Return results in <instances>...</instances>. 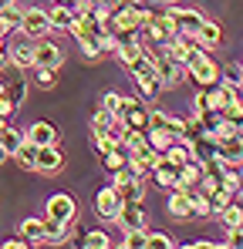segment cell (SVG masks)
Here are the masks:
<instances>
[{
  "mask_svg": "<svg viewBox=\"0 0 243 249\" xmlns=\"http://www.w3.org/2000/svg\"><path fill=\"white\" fill-rule=\"evenodd\" d=\"M122 209H125V196H122V189L115 185V182H112V185H101L98 196H95V215L105 219V222H119Z\"/></svg>",
  "mask_w": 243,
  "mask_h": 249,
  "instance_id": "6da1fadb",
  "label": "cell"
},
{
  "mask_svg": "<svg viewBox=\"0 0 243 249\" xmlns=\"http://www.w3.org/2000/svg\"><path fill=\"white\" fill-rule=\"evenodd\" d=\"M44 219H54V222H64V226H75L78 222V202L68 196V192H54L47 199V215Z\"/></svg>",
  "mask_w": 243,
  "mask_h": 249,
  "instance_id": "7a4b0ae2",
  "label": "cell"
},
{
  "mask_svg": "<svg viewBox=\"0 0 243 249\" xmlns=\"http://www.w3.org/2000/svg\"><path fill=\"white\" fill-rule=\"evenodd\" d=\"M47 31H51L47 10H44V7H27L24 17H20V34L31 37V41H40V37H47Z\"/></svg>",
  "mask_w": 243,
  "mask_h": 249,
  "instance_id": "3957f363",
  "label": "cell"
},
{
  "mask_svg": "<svg viewBox=\"0 0 243 249\" xmlns=\"http://www.w3.org/2000/svg\"><path fill=\"white\" fill-rule=\"evenodd\" d=\"M165 14H169L176 34H186V37H196L200 27H202V20H206L200 10H193V7H172V10H165Z\"/></svg>",
  "mask_w": 243,
  "mask_h": 249,
  "instance_id": "277c9868",
  "label": "cell"
},
{
  "mask_svg": "<svg viewBox=\"0 0 243 249\" xmlns=\"http://www.w3.org/2000/svg\"><path fill=\"white\" fill-rule=\"evenodd\" d=\"M112 182L122 189L125 202H142V199H145V178H139L128 165L119 168V172H112Z\"/></svg>",
  "mask_w": 243,
  "mask_h": 249,
  "instance_id": "5b68a950",
  "label": "cell"
},
{
  "mask_svg": "<svg viewBox=\"0 0 243 249\" xmlns=\"http://www.w3.org/2000/svg\"><path fill=\"white\" fill-rule=\"evenodd\" d=\"M119 118L125 122V128H135V131H145L149 124H152V111L139 101V98H125L122 101V111Z\"/></svg>",
  "mask_w": 243,
  "mask_h": 249,
  "instance_id": "8992f818",
  "label": "cell"
},
{
  "mask_svg": "<svg viewBox=\"0 0 243 249\" xmlns=\"http://www.w3.org/2000/svg\"><path fill=\"white\" fill-rule=\"evenodd\" d=\"M61 64H64V51L58 44L47 37L34 41V68H61Z\"/></svg>",
  "mask_w": 243,
  "mask_h": 249,
  "instance_id": "52a82bcc",
  "label": "cell"
},
{
  "mask_svg": "<svg viewBox=\"0 0 243 249\" xmlns=\"http://www.w3.org/2000/svg\"><path fill=\"white\" fill-rule=\"evenodd\" d=\"M7 57H10V64L17 68V71H24V68H34V44L31 37H17V41L7 47Z\"/></svg>",
  "mask_w": 243,
  "mask_h": 249,
  "instance_id": "ba28073f",
  "label": "cell"
},
{
  "mask_svg": "<svg viewBox=\"0 0 243 249\" xmlns=\"http://www.w3.org/2000/svg\"><path fill=\"white\" fill-rule=\"evenodd\" d=\"M152 178H156L159 189H182V185H179V165L169 162L165 155H159V162L152 165Z\"/></svg>",
  "mask_w": 243,
  "mask_h": 249,
  "instance_id": "9c48e42d",
  "label": "cell"
},
{
  "mask_svg": "<svg viewBox=\"0 0 243 249\" xmlns=\"http://www.w3.org/2000/svg\"><path fill=\"white\" fill-rule=\"evenodd\" d=\"M145 34H149V41H156V44L172 41V37H176V27H172L169 14H152V20L145 24Z\"/></svg>",
  "mask_w": 243,
  "mask_h": 249,
  "instance_id": "30bf717a",
  "label": "cell"
},
{
  "mask_svg": "<svg viewBox=\"0 0 243 249\" xmlns=\"http://www.w3.org/2000/svg\"><path fill=\"white\" fill-rule=\"evenodd\" d=\"M61 168H64V152H61L58 145H40L38 148V172L54 175V172H61Z\"/></svg>",
  "mask_w": 243,
  "mask_h": 249,
  "instance_id": "8fae6325",
  "label": "cell"
},
{
  "mask_svg": "<svg viewBox=\"0 0 243 249\" xmlns=\"http://www.w3.org/2000/svg\"><path fill=\"white\" fill-rule=\"evenodd\" d=\"M24 135H27V142H34L38 148L40 145H58V128L51 122H34Z\"/></svg>",
  "mask_w": 243,
  "mask_h": 249,
  "instance_id": "7c38bea8",
  "label": "cell"
},
{
  "mask_svg": "<svg viewBox=\"0 0 243 249\" xmlns=\"http://www.w3.org/2000/svg\"><path fill=\"white\" fill-rule=\"evenodd\" d=\"M165 209H169L172 219H189V215H193V202H189L186 189H172V196H169Z\"/></svg>",
  "mask_w": 243,
  "mask_h": 249,
  "instance_id": "4fadbf2b",
  "label": "cell"
},
{
  "mask_svg": "<svg viewBox=\"0 0 243 249\" xmlns=\"http://www.w3.org/2000/svg\"><path fill=\"white\" fill-rule=\"evenodd\" d=\"M119 226L128 232V229H145V212H142V202H125L119 215Z\"/></svg>",
  "mask_w": 243,
  "mask_h": 249,
  "instance_id": "5bb4252c",
  "label": "cell"
},
{
  "mask_svg": "<svg viewBox=\"0 0 243 249\" xmlns=\"http://www.w3.org/2000/svg\"><path fill=\"white\" fill-rule=\"evenodd\" d=\"M196 41H200L206 51H216V47H223V27H220L216 20H202L200 34H196Z\"/></svg>",
  "mask_w": 243,
  "mask_h": 249,
  "instance_id": "9a60e30c",
  "label": "cell"
},
{
  "mask_svg": "<svg viewBox=\"0 0 243 249\" xmlns=\"http://www.w3.org/2000/svg\"><path fill=\"white\" fill-rule=\"evenodd\" d=\"M202 178H206V165H202L200 159H189L186 165H179V185H182V189L200 185Z\"/></svg>",
  "mask_w": 243,
  "mask_h": 249,
  "instance_id": "2e32d148",
  "label": "cell"
},
{
  "mask_svg": "<svg viewBox=\"0 0 243 249\" xmlns=\"http://www.w3.org/2000/svg\"><path fill=\"white\" fill-rule=\"evenodd\" d=\"M186 196H189V202H193V215H202V219L216 215V212H213V206H209V192H206V189L189 185V189H186Z\"/></svg>",
  "mask_w": 243,
  "mask_h": 249,
  "instance_id": "e0dca14e",
  "label": "cell"
},
{
  "mask_svg": "<svg viewBox=\"0 0 243 249\" xmlns=\"http://www.w3.org/2000/svg\"><path fill=\"white\" fill-rule=\"evenodd\" d=\"M47 17H51V31H71V24H75V10L68 3H54L47 10Z\"/></svg>",
  "mask_w": 243,
  "mask_h": 249,
  "instance_id": "ac0fdd59",
  "label": "cell"
},
{
  "mask_svg": "<svg viewBox=\"0 0 243 249\" xmlns=\"http://www.w3.org/2000/svg\"><path fill=\"white\" fill-rule=\"evenodd\" d=\"M145 142H149L156 152H162V155H165V152H169L179 138H176L172 131H165V128H152V124H149V128H145Z\"/></svg>",
  "mask_w": 243,
  "mask_h": 249,
  "instance_id": "d6986e66",
  "label": "cell"
},
{
  "mask_svg": "<svg viewBox=\"0 0 243 249\" xmlns=\"http://www.w3.org/2000/svg\"><path fill=\"white\" fill-rule=\"evenodd\" d=\"M10 159H14L17 165L24 168V172H38V145L24 138V145H20V148H17V152H14Z\"/></svg>",
  "mask_w": 243,
  "mask_h": 249,
  "instance_id": "ffe728a7",
  "label": "cell"
},
{
  "mask_svg": "<svg viewBox=\"0 0 243 249\" xmlns=\"http://www.w3.org/2000/svg\"><path fill=\"white\" fill-rule=\"evenodd\" d=\"M3 94H7V101H10L14 108H20V105L27 101V81H24V78H7V81H3Z\"/></svg>",
  "mask_w": 243,
  "mask_h": 249,
  "instance_id": "44dd1931",
  "label": "cell"
},
{
  "mask_svg": "<svg viewBox=\"0 0 243 249\" xmlns=\"http://www.w3.org/2000/svg\"><path fill=\"white\" fill-rule=\"evenodd\" d=\"M233 202H237V192H233V189H226L223 182L209 192V206H213V212H216V215H220L226 206H233Z\"/></svg>",
  "mask_w": 243,
  "mask_h": 249,
  "instance_id": "7402d4cb",
  "label": "cell"
},
{
  "mask_svg": "<svg viewBox=\"0 0 243 249\" xmlns=\"http://www.w3.org/2000/svg\"><path fill=\"white\" fill-rule=\"evenodd\" d=\"M78 47H81V54H84L88 61L105 57V51H101V34H84V37H78Z\"/></svg>",
  "mask_w": 243,
  "mask_h": 249,
  "instance_id": "603a6c76",
  "label": "cell"
},
{
  "mask_svg": "<svg viewBox=\"0 0 243 249\" xmlns=\"http://www.w3.org/2000/svg\"><path fill=\"white\" fill-rule=\"evenodd\" d=\"M125 71H128L132 78H142V74H156V64H152V57L142 51L139 57H132V61L125 64Z\"/></svg>",
  "mask_w": 243,
  "mask_h": 249,
  "instance_id": "cb8c5ba5",
  "label": "cell"
},
{
  "mask_svg": "<svg viewBox=\"0 0 243 249\" xmlns=\"http://www.w3.org/2000/svg\"><path fill=\"white\" fill-rule=\"evenodd\" d=\"M165 159H169V162H176V165H186V162L193 159V142H189V138H179V142L165 152Z\"/></svg>",
  "mask_w": 243,
  "mask_h": 249,
  "instance_id": "d4e9b609",
  "label": "cell"
},
{
  "mask_svg": "<svg viewBox=\"0 0 243 249\" xmlns=\"http://www.w3.org/2000/svg\"><path fill=\"white\" fill-rule=\"evenodd\" d=\"M101 162H105V168H108V172H119V168L128 165V148H125V142H122V145H115L108 155H101Z\"/></svg>",
  "mask_w": 243,
  "mask_h": 249,
  "instance_id": "484cf974",
  "label": "cell"
},
{
  "mask_svg": "<svg viewBox=\"0 0 243 249\" xmlns=\"http://www.w3.org/2000/svg\"><path fill=\"white\" fill-rule=\"evenodd\" d=\"M20 236L31 239V243H44V219H38V215L24 219V222H20Z\"/></svg>",
  "mask_w": 243,
  "mask_h": 249,
  "instance_id": "4316f807",
  "label": "cell"
},
{
  "mask_svg": "<svg viewBox=\"0 0 243 249\" xmlns=\"http://www.w3.org/2000/svg\"><path fill=\"white\" fill-rule=\"evenodd\" d=\"M135 84H139V91H142V98H149V101H152V98L159 94L162 88H165L159 74H142V78H135Z\"/></svg>",
  "mask_w": 243,
  "mask_h": 249,
  "instance_id": "83f0119b",
  "label": "cell"
},
{
  "mask_svg": "<svg viewBox=\"0 0 243 249\" xmlns=\"http://www.w3.org/2000/svg\"><path fill=\"white\" fill-rule=\"evenodd\" d=\"M24 138H27V135H24V131H17V128H10V124L0 131V145L7 148V155H14V152L24 145Z\"/></svg>",
  "mask_w": 243,
  "mask_h": 249,
  "instance_id": "f1b7e54d",
  "label": "cell"
},
{
  "mask_svg": "<svg viewBox=\"0 0 243 249\" xmlns=\"http://www.w3.org/2000/svg\"><path fill=\"white\" fill-rule=\"evenodd\" d=\"M20 17H24V10H17V7L3 10V14H0V37H7L10 31H17V27H20Z\"/></svg>",
  "mask_w": 243,
  "mask_h": 249,
  "instance_id": "f546056e",
  "label": "cell"
},
{
  "mask_svg": "<svg viewBox=\"0 0 243 249\" xmlns=\"http://www.w3.org/2000/svg\"><path fill=\"white\" fill-rule=\"evenodd\" d=\"M81 246H84V249H108V246H112V239H108L105 229H91V232H84Z\"/></svg>",
  "mask_w": 243,
  "mask_h": 249,
  "instance_id": "4dcf8cb0",
  "label": "cell"
},
{
  "mask_svg": "<svg viewBox=\"0 0 243 249\" xmlns=\"http://www.w3.org/2000/svg\"><path fill=\"white\" fill-rule=\"evenodd\" d=\"M145 246H149V229H128L122 239V249H145Z\"/></svg>",
  "mask_w": 243,
  "mask_h": 249,
  "instance_id": "1f68e13d",
  "label": "cell"
},
{
  "mask_svg": "<svg viewBox=\"0 0 243 249\" xmlns=\"http://www.w3.org/2000/svg\"><path fill=\"white\" fill-rule=\"evenodd\" d=\"M196 118L202 122L206 135H213V131L220 128V122H223V111H220V108H202V111H196Z\"/></svg>",
  "mask_w": 243,
  "mask_h": 249,
  "instance_id": "d6a6232c",
  "label": "cell"
},
{
  "mask_svg": "<svg viewBox=\"0 0 243 249\" xmlns=\"http://www.w3.org/2000/svg\"><path fill=\"white\" fill-rule=\"evenodd\" d=\"M220 219H223V226H226V229H233V226H243V206H240V202L226 206L223 212H220Z\"/></svg>",
  "mask_w": 243,
  "mask_h": 249,
  "instance_id": "836d02e7",
  "label": "cell"
},
{
  "mask_svg": "<svg viewBox=\"0 0 243 249\" xmlns=\"http://www.w3.org/2000/svg\"><path fill=\"white\" fill-rule=\"evenodd\" d=\"M112 14H115V7H105V3H95L91 7V17L98 20L101 31H112Z\"/></svg>",
  "mask_w": 243,
  "mask_h": 249,
  "instance_id": "e575fe53",
  "label": "cell"
},
{
  "mask_svg": "<svg viewBox=\"0 0 243 249\" xmlns=\"http://www.w3.org/2000/svg\"><path fill=\"white\" fill-rule=\"evenodd\" d=\"M112 122H115V115H112L108 108L98 105V111L91 115V131H108V124H112Z\"/></svg>",
  "mask_w": 243,
  "mask_h": 249,
  "instance_id": "d590c367",
  "label": "cell"
},
{
  "mask_svg": "<svg viewBox=\"0 0 243 249\" xmlns=\"http://www.w3.org/2000/svg\"><path fill=\"white\" fill-rule=\"evenodd\" d=\"M34 81H38V88H54L58 84V68H34Z\"/></svg>",
  "mask_w": 243,
  "mask_h": 249,
  "instance_id": "8d00e7d4",
  "label": "cell"
},
{
  "mask_svg": "<svg viewBox=\"0 0 243 249\" xmlns=\"http://www.w3.org/2000/svg\"><path fill=\"white\" fill-rule=\"evenodd\" d=\"M145 249H176V239L169 232H149V246Z\"/></svg>",
  "mask_w": 243,
  "mask_h": 249,
  "instance_id": "74e56055",
  "label": "cell"
},
{
  "mask_svg": "<svg viewBox=\"0 0 243 249\" xmlns=\"http://www.w3.org/2000/svg\"><path fill=\"white\" fill-rule=\"evenodd\" d=\"M91 145H95V152H98V155H108V152L115 148V142H112L105 131H91Z\"/></svg>",
  "mask_w": 243,
  "mask_h": 249,
  "instance_id": "f35d334b",
  "label": "cell"
},
{
  "mask_svg": "<svg viewBox=\"0 0 243 249\" xmlns=\"http://www.w3.org/2000/svg\"><path fill=\"white\" fill-rule=\"evenodd\" d=\"M223 118H230V122H237V124L243 122V101H240V94H237V98L223 108Z\"/></svg>",
  "mask_w": 243,
  "mask_h": 249,
  "instance_id": "ab89813d",
  "label": "cell"
},
{
  "mask_svg": "<svg viewBox=\"0 0 243 249\" xmlns=\"http://www.w3.org/2000/svg\"><path fill=\"white\" fill-rule=\"evenodd\" d=\"M122 101H125V98H122L119 91H108V94L101 98V108H108V111H112V115L119 118V111H122Z\"/></svg>",
  "mask_w": 243,
  "mask_h": 249,
  "instance_id": "60d3db41",
  "label": "cell"
},
{
  "mask_svg": "<svg viewBox=\"0 0 243 249\" xmlns=\"http://www.w3.org/2000/svg\"><path fill=\"white\" fill-rule=\"evenodd\" d=\"M223 81L233 84V88H240V84H243V71H240V64H230V68H223Z\"/></svg>",
  "mask_w": 243,
  "mask_h": 249,
  "instance_id": "b9f144b4",
  "label": "cell"
},
{
  "mask_svg": "<svg viewBox=\"0 0 243 249\" xmlns=\"http://www.w3.org/2000/svg\"><path fill=\"white\" fill-rule=\"evenodd\" d=\"M226 246L243 249V226H233V229H226Z\"/></svg>",
  "mask_w": 243,
  "mask_h": 249,
  "instance_id": "7bdbcfd3",
  "label": "cell"
},
{
  "mask_svg": "<svg viewBox=\"0 0 243 249\" xmlns=\"http://www.w3.org/2000/svg\"><path fill=\"white\" fill-rule=\"evenodd\" d=\"M200 135H206L202 122H200V118H189V122H186V138L193 142V138H200Z\"/></svg>",
  "mask_w": 243,
  "mask_h": 249,
  "instance_id": "ee69618b",
  "label": "cell"
},
{
  "mask_svg": "<svg viewBox=\"0 0 243 249\" xmlns=\"http://www.w3.org/2000/svg\"><path fill=\"white\" fill-rule=\"evenodd\" d=\"M202 108H209V94H206V88H200L196 98H193V111H202Z\"/></svg>",
  "mask_w": 243,
  "mask_h": 249,
  "instance_id": "f6af8a7d",
  "label": "cell"
},
{
  "mask_svg": "<svg viewBox=\"0 0 243 249\" xmlns=\"http://www.w3.org/2000/svg\"><path fill=\"white\" fill-rule=\"evenodd\" d=\"M31 246V239H24V236H17V239H7L3 243V249H27Z\"/></svg>",
  "mask_w": 243,
  "mask_h": 249,
  "instance_id": "bcb514c9",
  "label": "cell"
},
{
  "mask_svg": "<svg viewBox=\"0 0 243 249\" xmlns=\"http://www.w3.org/2000/svg\"><path fill=\"white\" fill-rule=\"evenodd\" d=\"M14 111H17V108H14V105L7 101V94H3V98H0V118H10Z\"/></svg>",
  "mask_w": 243,
  "mask_h": 249,
  "instance_id": "7dc6e473",
  "label": "cell"
},
{
  "mask_svg": "<svg viewBox=\"0 0 243 249\" xmlns=\"http://www.w3.org/2000/svg\"><path fill=\"white\" fill-rule=\"evenodd\" d=\"M115 7H142V0H115Z\"/></svg>",
  "mask_w": 243,
  "mask_h": 249,
  "instance_id": "c3c4849f",
  "label": "cell"
},
{
  "mask_svg": "<svg viewBox=\"0 0 243 249\" xmlns=\"http://www.w3.org/2000/svg\"><path fill=\"white\" fill-rule=\"evenodd\" d=\"M7 64H10V57H7V47H3V51H0V71H3Z\"/></svg>",
  "mask_w": 243,
  "mask_h": 249,
  "instance_id": "681fc988",
  "label": "cell"
},
{
  "mask_svg": "<svg viewBox=\"0 0 243 249\" xmlns=\"http://www.w3.org/2000/svg\"><path fill=\"white\" fill-rule=\"evenodd\" d=\"M10 7H14V0H0V14H3V10H10Z\"/></svg>",
  "mask_w": 243,
  "mask_h": 249,
  "instance_id": "f907efd6",
  "label": "cell"
},
{
  "mask_svg": "<svg viewBox=\"0 0 243 249\" xmlns=\"http://www.w3.org/2000/svg\"><path fill=\"white\" fill-rule=\"evenodd\" d=\"M7 159H10V155H7V148L0 145V162H7Z\"/></svg>",
  "mask_w": 243,
  "mask_h": 249,
  "instance_id": "816d5d0a",
  "label": "cell"
},
{
  "mask_svg": "<svg viewBox=\"0 0 243 249\" xmlns=\"http://www.w3.org/2000/svg\"><path fill=\"white\" fill-rule=\"evenodd\" d=\"M237 135H240V138H243V122H240V124H237Z\"/></svg>",
  "mask_w": 243,
  "mask_h": 249,
  "instance_id": "f5cc1de1",
  "label": "cell"
},
{
  "mask_svg": "<svg viewBox=\"0 0 243 249\" xmlns=\"http://www.w3.org/2000/svg\"><path fill=\"white\" fill-rule=\"evenodd\" d=\"M3 128H7V118H0V131H3Z\"/></svg>",
  "mask_w": 243,
  "mask_h": 249,
  "instance_id": "db71d44e",
  "label": "cell"
},
{
  "mask_svg": "<svg viewBox=\"0 0 243 249\" xmlns=\"http://www.w3.org/2000/svg\"><path fill=\"white\" fill-rule=\"evenodd\" d=\"M58 3H68V7H71V3H75V0H58Z\"/></svg>",
  "mask_w": 243,
  "mask_h": 249,
  "instance_id": "11a10c76",
  "label": "cell"
},
{
  "mask_svg": "<svg viewBox=\"0 0 243 249\" xmlns=\"http://www.w3.org/2000/svg\"><path fill=\"white\" fill-rule=\"evenodd\" d=\"M240 178H243V162H240Z\"/></svg>",
  "mask_w": 243,
  "mask_h": 249,
  "instance_id": "9f6ffc18",
  "label": "cell"
},
{
  "mask_svg": "<svg viewBox=\"0 0 243 249\" xmlns=\"http://www.w3.org/2000/svg\"><path fill=\"white\" fill-rule=\"evenodd\" d=\"M162 3H176V0H162Z\"/></svg>",
  "mask_w": 243,
  "mask_h": 249,
  "instance_id": "6f0895ef",
  "label": "cell"
},
{
  "mask_svg": "<svg viewBox=\"0 0 243 249\" xmlns=\"http://www.w3.org/2000/svg\"><path fill=\"white\" fill-rule=\"evenodd\" d=\"M240 71H243V64H240Z\"/></svg>",
  "mask_w": 243,
  "mask_h": 249,
  "instance_id": "680465c9",
  "label": "cell"
}]
</instances>
